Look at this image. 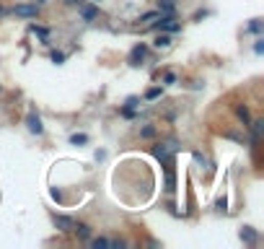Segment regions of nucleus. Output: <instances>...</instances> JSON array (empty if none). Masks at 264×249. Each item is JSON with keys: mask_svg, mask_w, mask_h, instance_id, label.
<instances>
[{"mask_svg": "<svg viewBox=\"0 0 264 249\" xmlns=\"http://www.w3.org/2000/svg\"><path fill=\"white\" fill-rule=\"evenodd\" d=\"M233 109H236V117L241 119V125H244V128H249V122H251V114H249V107H246V104H236Z\"/></svg>", "mask_w": 264, "mask_h": 249, "instance_id": "nucleus-10", "label": "nucleus"}, {"mask_svg": "<svg viewBox=\"0 0 264 249\" xmlns=\"http://www.w3.org/2000/svg\"><path fill=\"white\" fill-rule=\"evenodd\" d=\"M109 246L111 249H125L127 244H125V239H109Z\"/></svg>", "mask_w": 264, "mask_h": 249, "instance_id": "nucleus-23", "label": "nucleus"}, {"mask_svg": "<svg viewBox=\"0 0 264 249\" xmlns=\"http://www.w3.org/2000/svg\"><path fill=\"white\" fill-rule=\"evenodd\" d=\"M6 13H8V11H6V6H3V3H0V18H3Z\"/></svg>", "mask_w": 264, "mask_h": 249, "instance_id": "nucleus-26", "label": "nucleus"}, {"mask_svg": "<svg viewBox=\"0 0 264 249\" xmlns=\"http://www.w3.org/2000/svg\"><path fill=\"white\" fill-rule=\"evenodd\" d=\"M11 13L18 16V18H39L42 6H36V3H16V6L11 8Z\"/></svg>", "mask_w": 264, "mask_h": 249, "instance_id": "nucleus-1", "label": "nucleus"}, {"mask_svg": "<svg viewBox=\"0 0 264 249\" xmlns=\"http://www.w3.org/2000/svg\"><path fill=\"white\" fill-rule=\"evenodd\" d=\"M238 239H241L244 244H249V246H256L259 234H256V229H254V226H241V229H238Z\"/></svg>", "mask_w": 264, "mask_h": 249, "instance_id": "nucleus-6", "label": "nucleus"}, {"mask_svg": "<svg viewBox=\"0 0 264 249\" xmlns=\"http://www.w3.org/2000/svg\"><path fill=\"white\" fill-rule=\"evenodd\" d=\"M0 91H3V86H0Z\"/></svg>", "mask_w": 264, "mask_h": 249, "instance_id": "nucleus-29", "label": "nucleus"}, {"mask_svg": "<svg viewBox=\"0 0 264 249\" xmlns=\"http://www.w3.org/2000/svg\"><path fill=\"white\" fill-rule=\"evenodd\" d=\"M70 234H75V236H78V239L88 241V239H91V226H88V223H75Z\"/></svg>", "mask_w": 264, "mask_h": 249, "instance_id": "nucleus-9", "label": "nucleus"}, {"mask_svg": "<svg viewBox=\"0 0 264 249\" xmlns=\"http://www.w3.org/2000/svg\"><path fill=\"white\" fill-rule=\"evenodd\" d=\"M78 13L83 21H96L99 18V8L96 6H86V3H78Z\"/></svg>", "mask_w": 264, "mask_h": 249, "instance_id": "nucleus-7", "label": "nucleus"}, {"mask_svg": "<svg viewBox=\"0 0 264 249\" xmlns=\"http://www.w3.org/2000/svg\"><path fill=\"white\" fill-rule=\"evenodd\" d=\"M176 151H179V140H163V143H156V146H153V156H156L158 161L171 158Z\"/></svg>", "mask_w": 264, "mask_h": 249, "instance_id": "nucleus-2", "label": "nucleus"}, {"mask_svg": "<svg viewBox=\"0 0 264 249\" xmlns=\"http://www.w3.org/2000/svg\"><path fill=\"white\" fill-rule=\"evenodd\" d=\"M140 101H142V99L132 94V96H127V99H125V104H122V107H127V109H137V107H140Z\"/></svg>", "mask_w": 264, "mask_h": 249, "instance_id": "nucleus-18", "label": "nucleus"}, {"mask_svg": "<svg viewBox=\"0 0 264 249\" xmlns=\"http://www.w3.org/2000/svg\"><path fill=\"white\" fill-rule=\"evenodd\" d=\"M52 223H55V229H57L60 234H70L73 226H75V221H73L70 216H62V213H52Z\"/></svg>", "mask_w": 264, "mask_h": 249, "instance_id": "nucleus-4", "label": "nucleus"}, {"mask_svg": "<svg viewBox=\"0 0 264 249\" xmlns=\"http://www.w3.org/2000/svg\"><path fill=\"white\" fill-rule=\"evenodd\" d=\"M254 52H256V55H264V39H261V36H256V42H254Z\"/></svg>", "mask_w": 264, "mask_h": 249, "instance_id": "nucleus-22", "label": "nucleus"}, {"mask_svg": "<svg viewBox=\"0 0 264 249\" xmlns=\"http://www.w3.org/2000/svg\"><path fill=\"white\" fill-rule=\"evenodd\" d=\"M26 128H29V133H34V135H42L44 133V125H42V117L36 114L34 109L26 114Z\"/></svg>", "mask_w": 264, "mask_h": 249, "instance_id": "nucleus-5", "label": "nucleus"}, {"mask_svg": "<svg viewBox=\"0 0 264 249\" xmlns=\"http://www.w3.org/2000/svg\"><path fill=\"white\" fill-rule=\"evenodd\" d=\"M153 47H156V50H169V47H171V34H166V31H156Z\"/></svg>", "mask_w": 264, "mask_h": 249, "instance_id": "nucleus-8", "label": "nucleus"}, {"mask_svg": "<svg viewBox=\"0 0 264 249\" xmlns=\"http://www.w3.org/2000/svg\"><path fill=\"white\" fill-rule=\"evenodd\" d=\"M119 114H122V117H127V119H135V117H137V112H135V109H127V107H122V109H119Z\"/></svg>", "mask_w": 264, "mask_h": 249, "instance_id": "nucleus-25", "label": "nucleus"}, {"mask_svg": "<svg viewBox=\"0 0 264 249\" xmlns=\"http://www.w3.org/2000/svg\"><path fill=\"white\" fill-rule=\"evenodd\" d=\"M158 16H161V13H158V8H156V11H145V13H142V16H140V18H137V21H140V24H142V26H148V24H150V21H156V18H158Z\"/></svg>", "mask_w": 264, "mask_h": 249, "instance_id": "nucleus-17", "label": "nucleus"}, {"mask_svg": "<svg viewBox=\"0 0 264 249\" xmlns=\"http://www.w3.org/2000/svg\"><path fill=\"white\" fill-rule=\"evenodd\" d=\"M163 96V86H150L148 91H145V101H156V99H161Z\"/></svg>", "mask_w": 264, "mask_h": 249, "instance_id": "nucleus-12", "label": "nucleus"}, {"mask_svg": "<svg viewBox=\"0 0 264 249\" xmlns=\"http://www.w3.org/2000/svg\"><path fill=\"white\" fill-rule=\"evenodd\" d=\"M29 29H31V34H36V36H42V42H44V45H47V36H50V29H47V26H39V24H31Z\"/></svg>", "mask_w": 264, "mask_h": 249, "instance_id": "nucleus-13", "label": "nucleus"}, {"mask_svg": "<svg viewBox=\"0 0 264 249\" xmlns=\"http://www.w3.org/2000/svg\"><path fill=\"white\" fill-rule=\"evenodd\" d=\"M156 125H142V128H140V138L142 140H150V138H156Z\"/></svg>", "mask_w": 264, "mask_h": 249, "instance_id": "nucleus-14", "label": "nucleus"}, {"mask_svg": "<svg viewBox=\"0 0 264 249\" xmlns=\"http://www.w3.org/2000/svg\"><path fill=\"white\" fill-rule=\"evenodd\" d=\"M52 63H55V65H62V63H65V52H57V50H55V52H52Z\"/></svg>", "mask_w": 264, "mask_h": 249, "instance_id": "nucleus-24", "label": "nucleus"}, {"mask_svg": "<svg viewBox=\"0 0 264 249\" xmlns=\"http://www.w3.org/2000/svg\"><path fill=\"white\" fill-rule=\"evenodd\" d=\"M34 3H36V6H44V3H50V0H34Z\"/></svg>", "mask_w": 264, "mask_h": 249, "instance_id": "nucleus-28", "label": "nucleus"}, {"mask_svg": "<svg viewBox=\"0 0 264 249\" xmlns=\"http://www.w3.org/2000/svg\"><path fill=\"white\" fill-rule=\"evenodd\" d=\"M174 83H179L176 73H174V70H166V73H163V86H174Z\"/></svg>", "mask_w": 264, "mask_h": 249, "instance_id": "nucleus-19", "label": "nucleus"}, {"mask_svg": "<svg viewBox=\"0 0 264 249\" xmlns=\"http://www.w3.org/2000/svg\"><path fill=\"white\" fill-rule=\"evenodd\" d=\"M65 3H67V6H78V3H81V0H65Z\"/></svg>", "mask_w": 264, "mask_h": 249, "instance_id": "nucleus-27", "label": "nucleus"}, {"mask_svg": "<svg viewBox=\"0 0 264 249\" xmlns=\"http://www.w3.org/2000/svg\"><path fill=\"white\" fill-rule=\"evenodd\" d=\"M158 13H176V0H158Z\"/></svg>", "mask_w": 264, "mask_h": 249, "instance_id": "nucleus-11", "label": "nucleus"}, {"mask_svg": "<svg viewBox=\"0 0 264 249\" xmlns=\"http://www.w3.org/2000/svg\"><path fill=\"white\" fill-rule=\"evenodd\" d=\"M145 57H148V45L145 42H137V45L130 50V55H127V65L130 68H140L145 63Z\"/></svg>", "mask_w": 264, "mask_h": 249, "instance_id": "nucleus-3", "label": "nucleus"}, {"mask_svg": "<svg viewBox=\"0 0 264 249\" xmlns=\"http://www.w3.org/2000/svg\"><path fill=\"white\" fill-rule=\"evenodd\" d=\"M88 241H91V246H96V249H99V246H109V239H106V236H93V239H88Z\"/></svg>", "mask_w": 264, "mask_h": 249, "instance_id": "nucleus-20", "label": "nucleus"}, {"mask_svg": "<svg viewBox=\"0 0 264 249\" xmlns=\"http://www.w3.org/2000/svg\"><path fill=\"white\" fill-rule=\"evenodd\" d=\"M88 135L86 133H75V135H70V146H88Z\"/></svg>", "mask_w": 264, "mask_h": 249, "instance_id": "nucleus-16", "label": "nucleus"}, {"mask_svg": "<svg viewBox=\"0 0 264 249\" xmlns=\"http://www.w3.org/2000/svg\"><path fill=\"white\" fill-rule=\"evenodd\" d=\"M246 31H251V34H256V36H259V34L264 31V21H261V18H251V21H249V26H246Z\"/></svg>", "mask_w": 264, "mask_h": 249, "instance_id": "nucleus-15", "label": "nucleus"}, {"mask_svg": "<svg viewBox=\"0 0 264 249\" xmlns=\"http://www.w3.org/2000/svg\"><path fill=\"white\" fill-rule=\"evenodd\" d=\"M215 211H218V213H225V211H228V200H225V197H218Z\"/></svg>", "mask_w": 264, "mask_h": 249, "instance_id": "nucleus-21", "label": "nucleus"}]
</instances>
